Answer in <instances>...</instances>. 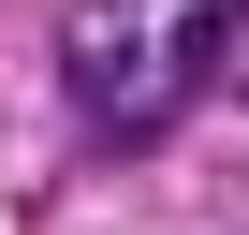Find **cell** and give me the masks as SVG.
<instances>
[{
    "label": "cell",
    "mask_w": 249,
    "mask_h": 235,
    "mask_svg": "<svg viewBox=\"0 0 249 235\" xmlns=\"http://www.w3.org/2000/svg\"><path fill=\"white\" fill-rule=\"evenodd\" d=\"M249 0H73L59 15V88L88 118V147H161L176 118L220 88Z\"/></svg>",
    "instance_id": "cell-1"
}]
</instances>
